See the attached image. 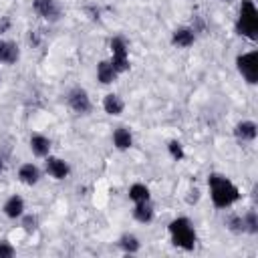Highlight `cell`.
I'll return each instance as SVG.
<instances>
[{
  "mask_svg": "<svg viewBox=\"0 0 258 258\" xmlns=\"http://www.w3.org/2000/svg\"><path fill=\"white\" fill-rule=\"evenodd\" d=\"M208 189H210V200L216 210H228L242 198L240 187L224 173H210Z\"/></svg>",
  "mask_w": 258,
  "mask_h": 258,
  "instance_id": "1",
  "label": "cell"
},
{
  "mask_svg": "<svg viewBox=\"0 0 258 258\" xmlns=\"http://www.w3.org/2000/svg\"><path fill=\"white\" fill-rule=\"evenodd\" d=\"M167 232H169V240L175 248L191 252L196 248L198 242V234L194 228V222L187 216H177L167 224Z\"/></svg>",
  "mask_w": 258,
  "mask_h": 258,
  "instance_id": "2",
  "label": "cell"
},
{
  "mask_svg": "<svg viewBox=\"0 0 258 258\" xmlns=\"http://www.w3.org/2000/svg\"><path fill=\"white\" fill-rule=\"evenodd\" d=\"M236 32L248 40L258 38V8L254 0H240L238 18H236Z\"/></svg>",
  "mask_w": 258,
  "mask_h": 258,
  "instance_id": "3",
  "label": "cell"
},
{
  "mask_svg": "<svg viewBox=\"0 0 258 258\" xmlns=\"http://www.w3.org/2000/svg\"><path fill=\"white\" fill-rule=\"evenodd\" d=\"M236 71L246 81V85L258 83V50L240 52L236 56Z\"/></svg>",
  "mask_w": 258,
  "mask_h": 258,
  "instance_id": "4",
  "label": "cell"
},
{
  "mask_svg": "<svg viewBox=\"0 0 258 258\" xmlns=\"http://www.w3.org/2000/svg\"><path fill=\"white\" fill-rule=\"evenodd\" d=\"M67 107L75 113V115H89L93 109L91 97L83 87H75L67 93Z\"/></svg>",
  "mask_w": 258,
  "mask_h": 258,
  "instance_id": "5",
  "label": "cell"
},
{
  "mask_svg": "<svg viewBox=\"0 0 258 258\" xmlns=\"http://www.w3.org/2000/svg\"><path fill=\"white\" fill-rule=\"evenodd\" d=\"M32 10L46 22H58L62 16V8L56 0H32Z\"/></svg>",
  "mask_w": 258,
  "mask_h": 258,
  "instance_id": "6",
  "label": "cell"
},
{
  "mask_svg": "<svg viewBox=\"0 0 258 258\" xmlns=\"http://www.w3.org/2000/svg\"><path fill=\"white\" fill-rule=\"evenodd\" d=\"M44 171H46L52 179L62 181V179L69 177L71 165H69L62 157H58V155H46V157H44Z\"/></svg>",
  "mask_w": 258,
  "mask_h": 258,
  "instance_id": "7",
  "label": "cell"
},
{
  "mask_svg": "<svg viewBox=\"0 0 258 258\" xmlns=\"http://www.w3.org/2000/svg\"><path fill=\"white\" fill-rule=\"evenodd\" d=\"M232 133H234V137H236L240 143H252V141L258 137V125H256V121H252V119H242V121H238V123L234 125Z\"/></svg>",
  "mask_w": 258,
  "mask_h": 258,
  "instance_id": "8",
  "label": "cell"
},
{
  "mask_svg": "<svg viewBox=\"0 0 258 258\" xmlns=\"http://www.w3.org/2000/svg\"><path fill=\"white\" fill-rule=\"evenodd\" d=\"M24 210H26V204H24V198L18 196V194H12L4 200L2 204V214L8 218V220H20L24 216Z\"/></svg>",
  "mask_w": 258,
  "mask_h": 258,
  "instance_id": "9",
  "label": "cell"
},
{
  "mask_svg": "<svg viewBox=\"0 0 258 258\" xmlns=\"http://www.w3.org/2000/svg\"><path fill=\"white\" fill-rule=\"evenodd\" d=\"M18 181L20 183H24V185H28V187H32V185H36L40 179H42V171H40V167L36 165V163H32V161H26V163H22L20 167H18Z\"/></svg>",
  "mask_w": 258,
  "mask_h": 258,
  "instance_id": "10",
  "label": "cell"
},
{
  "mask_svg": "<svg viewBox=\"0 0 258 258\" xmlns=\"http://www.w3.org/2000/svg\"><path fill=\"white\" fill-rule=\"evenodd\" d=\"M196 38L198 36H196L194 26H177L171 32V44L175 48H189V46H194Z\"/></svg>",
  "mask_w": 258,
  "mask_h": 258,
  "instance_id": "11",
  "label": "cell"
},
{
  "mask_svg": "<svg viewBox=\"0 0 258 258\" xmlns=\"http://www.w3.org/2000/svg\"><path fill=\"white\" fill-rule=\"evenodd\" d=\"M28 147H30V151H32L34 157L44 159L46 155H50L52 141H50L46 135H42V133H32L30 139H28Z\"/></svg>",
  "mask_w": 258,
  "mask_h": 258,
  "instance_id": "12",
  "label": "cell"
},
{
  "mask_svg": "<svg viewBox=\"0 0 258 258\" xmlns=\"http://www.w3.org/2000/svg\"><path fill=\"white\" fill-rule=\"evenodd\" d=\"M111 141H113V147L117 151H129L133 147V133L129 127L125 125H119L113 129V135H111Z\"/></svg>",
  "mask_w": 258,
  "mask_h": 258,
  "instance_id": "13",
  "label": "cell"
},
{
  "mask_svg": "<svg viewBox=\"0 0 258 258\" xmlns=\"http://www.w3.org/2000/svg\"><path fill=\"white\" fill-rule=\"evenodd\" d=\"M20 58V46L14 40L0 36V64H16Z\"/></svg>",
  "mask_w": 258,
  "mask_h": 258,
  "instance_id": "14",
  "label": "cell"
},
{
  "mask_svg": "<svg viewBox=\"0 0 258 258\" xmlns=\"http://www.w3.org/2000/svg\"><path fill=\"white\" fill-rule=\"evenodd\" d=\"M101 105H103V111L107 115H111V117H119L125 111V101H123V97L119 93H107L103 97V103Z\"/></svg>",
  "mask_w": 258,
  "mask_h": 258,
  "instance_id": "15",
  "label": "cell"
},
{
  "mask_svg": "<svg viewBox=\"0 0 258 258\" xmlns=\"http://www.w3.org/2000/svg\"><path fill=\"white\" fill-rule=\"evenodd\" d=\"M117 79H119V73L113 69L109 58H103L97 62V81L101 85H113Z\"/></svg>",
  "mask_w": 258,
  "mask_h": 258,
  "instance_id": "16",
  "label": "cell"
},
{
  "mask_svg": "<svg viewBox=\"0 0 258 258\" xmlns=\"http://www.w3.org/2000/svg\"><path fill=\"white\" fill-rule=\"evenodd\" d=\"M131 216H133V220L139 222V224H151L153 218H155L153 204H151V202H139V204H133Z\"/></svg>",
  "mask_w": 258,
  "mask_h": 258,
  "instance_id": "17",
  "label": "cell"
},
{
  "mask_svg": "<svg viewBox=\"0 0 258 258\" xmlns=\"http://www.w3.org/2000/svg\"><path fill=\"white\" fill-rule=\"evenodd\" d=\"M127 196H129V200H131L133 204H139V202H151V189H149L145 183H141V181L131 183L129 189H127Z\"/></svg>",
  "mask_w": 258,
  "mask_h": 258,
  "instance_id": "18",
  "label": "cell"
},
{
  "mask_svg": "<svg viewBox=\"0 0 258 258\" xmlns=\"http://www.w3.org/2000/svg\"><path fill=\"white\" fill-rule=\"evenodd\" d=\"M117 246H119L125 254H137V252L141 250V240H139L135 234L125 232V234H121V236H119Z\"/></svg>",
  "mask_w": 258,
  "mask_h": 258,
  "instance_id": "19",
  "label": "cell"
},
{
  "mask_svg": "<svg viewBox=\"0 0 258 258\" xmlns=\"http://www.w3.org/2000/svg\"><path fill=\"white\" fill-rule=\"evenodd\" d=\"M242 222H244V234H252V236L258 234V214L254 208L242 214Z\"/></svg>",
  "mask_w": 258,
  "mask_h": 258,
  "instance_id": "20",
  "label": "cell"
},
{
  "mask_svg": "<svg viewBox=\"0 0 258 258\" xmlns=\"http://www.w3.org/2000/svg\"><path fill=\"white\" fill-rule=\"evenodd\" d=\"M109 48H111V56H129V44L123 36H113L109 40Z\"/></svg>",
  "mask_w": 258,
  "mask_h": 258,
  "instance_id": "21",
  "label": "cell"
},
{
  "mask_svg": "<svg viewBox=\"0 0 258 258\" xmlns=\"http://www.w3.org/2000/svg\"><path fill=\"white\" fill-rule=\"evenodd\" d=\"M167 153H169V157H171L173 161H181V159L185 157L183 145H181V141H177V139L167 141Z\"/></svg>",
  "mask_w": 258,
  "mask_h": 258,
  "instance_id": "22",
  "label": "cell"
},
{
  "mask_svg": "<svg viewBox=\"0 0 258 258\" xmlns=\"http://www.w3.org/2000/svg\"><path fill=\"white\" fill-rule=\"evenodd\" d=\"M226 228H228L232 234H244V222H242V216H240V214H230L228 220H226Z\"/></svg>",
  "mask_w": 258,
  "mask_h": 258,
  "instance_id": "23",
  "label": "cell"
},
{
  "mask_svg": "<svg viewBox=\"0 0 258 258\" xmlns=\"http://www.w3.org/2000/svg\"><path fill=\"white\" fill-rule=\"evenodd\" d=\"M20 222H22V228H24L26 232H34V230L38 228V218H36V216H26V212H24V216L20 218Z\"/></svg>",
  "mask_w": 258,
  "mask_h": 258,
  "instance_id": "24",
  "label": "cell"
},
{
  "mask_svg": "<svg viewBox=\"0 0 258 258\" xmlns=\"http://www.w3.org/2000/svg\"><path fill=\"white\" fill-rule=\"evenodd\" d=\"M16 254V248L8 242V240H0V258H12Z\"/></svg>",
  "mask_w": 258,
  "mask_h": 258,
  "instance_id": "25",
  "label": "cell"
},
{
  "mask_svg": "<svg viewBox=\"0 0 258 258\" xmlns=\"http://www.w3.org/2000/svg\"><path fill=\"white\" fill-rule=\"evenodd\" d=\"M185 202H187L189 206L198 204V202H200V189H198V187H189V189H187V196H185Z\"/></svg>",
  "mask_w": 258,
  "mask_h": 258,
  "instance_id": "26",
  "label": "cell"
},
{
  "mask_svg": "<svg viewBox=\"0 0 258 258\" xmlns=\"http://www.w3.org/2000/svg\"><path fill=\"white\" fill-rule=\"evenodd\" d=\"M12 26V18L10 16H0V36H4Z\"/></svg>",
  "mask_w": 258,
  "mask_h": 258,
  "instance_id": "27",
  "label": "cell"
},
{
  "mask_svg": "<svg viewBox=\"0 0 258 258\" xmlns=\"http://www.w3.org/2000/svg\"><path fill=\"white\" fill-rule=\"evenodd\" d=\"M4 171V161H2V157H0V173Z\"/></svg>",
  "mask_w": 258,
  "mask_h": 258,
  "instance_id": "28",
  "label": "cell"
},
{
  "mask_svg": "<svg viewBox=\"0 0 258 258\" xmlns=\"http://www.w3.org/2000/svg\"><path fill=\"white\" fill-rule=\"evenodd\" d=\"M220 2H232V0H220Z\"/></svg>",
  "mask_w": 258,
  "mask_h": 258,
  "instance_id": "29",
  "label": "cell"
},
{
  "mask_svg": "<svg viewBox=\"0 0 258 258\" xmlns=\"http://www.w3.org/2000/svg\"><path fill=\"white\" fill-rule=\"evenodd\" d=\"M0 87H2V75H0Z\"/></svg>",
  "mask_w": 258,
  "mask_h": 258,
  "instance_id": "30",
  "label": "cell"
}]
</instances>
